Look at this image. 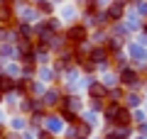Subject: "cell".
Wrapping results in <instances>:
<instances>
[{"mask_svg": "<svg viewBox=\"0 0 147 139\" xmlns=\"http://www.w3.org/2000/svg\"><path fill=\"white\" fill-rule=\"evenodd\" d=\"M64 37H66V44L69 46H79V44H84V41H86L88 29H86V25H71Z\"/></svg>", "mask_w": 147, "mask_h": 139, "instance_id": "6da1fadb", "label": "cell"}, {"mask_svg": "<svg viewBox=\"0 0 147 139\" xmlns=\"http://www.w3.org/2000/svg\"><path fill=\"white\" fill-rule=\"evenodd\" d=\"M108 93H110V88H105L103 83L100 81H93V78H91L88 81V95H91V100H108Z\"/></svg>", "mask_w": 147, "mask_h": 139, "instance_id": "7a4b0ae2", "label": "cell"}, {"mask_svg": "<svg viewBox=\"0 0 147 139\" xmlns=\"http://www.w3.org/2000/svg\"><path fill=\"white\" fill-rule=\"evenodd\" d=\"M125 5H127V0H113L108 5V17H110V22H120L123 20V15H125Z\"/></svg>", "mask_w": 147, "mask_h": 139, "instance_id": "3957f363", "label": "cell"}, {"mask_svg": "<svg viewBox=\"0 0 147 139\" xmlns=\"http://www.w3.org/2000/svg\"><path fill=\"white\" fill-rule=\"evenodd\" d=\"M120 83L123 86H130V88H135V86H140V76H137L135 71H132V68H123L120 71Z\"/></svg>", "mask_w": 147, "mask_h": 139, "instance_id": "277c9868", "label": "cell"}, {"mask_svg": "<svg viewBox=\"0 0 147 139\" xmlns=\"http://www.w3.org/2000/svg\"><path fill=\"white\" fill-rule=\"evenodd\" d=\"M44 124H47V132L59 134V132H61V127H64V120H61V117H54V115H47Z\"/></svg>", "mask_w": 147, "mask_h": 139, "instance_id": "5b68a950", "label": "cell"}, {"mask_svg": "<svg viewBox=\"0 0 147 139\" xmlns=\"http://www.w3.org/2000/svg\"><path fill=\"white\" fill-rule=\"evenodd\" d=\"M130 59L135 63L147 61V49H145V46H140V44H130Z\"/></svg>", "mask_w": 147, "mask_h": 139, "instance_id": "8992f818", "label": "cell"}, {"mask_svg": "<svg viewBox=\"0 0 147 139\" xmlns=\"http://www.w3.org/2000/svg\"><path fill=\"white\" fill-rule=\"evenodd\" d=\"M59 100H61V90H54V88H52V90H47V93H44V98H42V103H44V105H49V108H52V105H57Z\"/></svg>", "mask_w": 147, "mask_h": 139, "instance_id": "52a82bcc", "label": "cell"}, {"mask_svg": "<svg viewBox=\"0 0 147 139\" xmlns=\"http://www.w3.org/2000/svg\"><path fill=\"white\" fill-rule=\"evenodd\" d=\"M125 103H127V108H137V105L142 103V98H140V95H135V93H127V95H125Z\"/></svg>", "mask_w": 147, "mask_h": 139, "instance_id": "ba28073f", "label": "cell"}, {"mask_svg": "<svg viewBox=\"0 0 147 139\" xmlns=\"http://www.w3.org/2000/svg\"><path fill=\"white\" fill-rule=\"evenodd\" d=\"M39 78H42V81H52V71H49L47 66H44V68H39Z\"/></svg>", "mask_w": 147, "mask_h": 139, "instance_id": "9c48e42d", "label": "cell"}, {"mask_svg": "<svg viewBox=\"0 0 147 139\" xmlns=\"http://www.w3.org/2000/svg\"><path fill=\"white\" fill-rule=\"evenodd\" d=\"M10 124H12V127H15V129H22V127H25L27 122H25V120H22V117H12V122H10Z\"/></svg>", "mask_w": 147, "mask_h": 139, "instance_id": "30bf717a", "label": "cell"}, {"mask_svg": "<svg viewBox=\"0 0 147 139\" xmlns=\"http://www.w3.org/2000/svg\"><path fill=\"white\" fill-rule=\"evenodd\" d=\"M74 12H76L74 7H66V10H64V17H66V20H74Z\"/></svg>", "mask_w": 147, "mask_h": 139, "instance_id": "8fae6325", "label": "cell"}, {"mask_svg": "<svg viewBox=\"0 0 147 139\" xmlns=\"http://www.w3.org/2000/svg\"><path fill=\"white\" fill-rule=\"evenodd\" d=\"M140 134H147V122H145V124H140Z\"/></svg>", "mask_w": 147, "mask_h": 139, "instance_id": "7c38bea8", "label": "cell"}, {"mask_svg": "<svg viewBox=\"0 0 147 139\" xmlns=\"http://www.w3.org/2000/svg\"><path fill=\"white\" fill-rule=\"evenodd\" d=\"M127 3H140V0H127Z\"/></svg>", "mask_w": 147, "mask_h": 139, "instance_id": "4fadbf2b", "label": "cell"}, {"mask_svg": "<svg viewBox=\"0 0 147 139\" xmlns=\"http://www.w3.org/2000/svg\"><path fill=\"white\" fill-rule=\"evenodd\" d=\"M145 34H147V22H145Z\"/></svg>", "mask_w": 147, "mask_h": 139, "instance_id": "5bb4252c", "label": "cell"}, {"mask_svg": "<svg viewBox=\"0 0 147 139\" xmlns=\"http://www.w3.org/2000/svg\"><path fill=\"white\" fill-rule=\"evenodd\" d=\"M57 3H59V0H57Z\"/></svg>", "mask_w": 147, "mask_h": 139, "instance_id": "9a60e30c", "label": "cell"}]
</instances>
